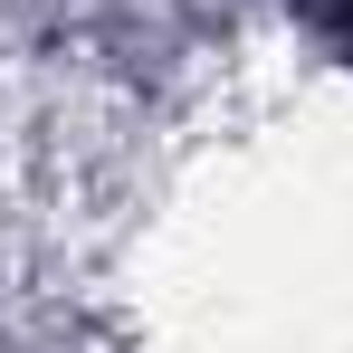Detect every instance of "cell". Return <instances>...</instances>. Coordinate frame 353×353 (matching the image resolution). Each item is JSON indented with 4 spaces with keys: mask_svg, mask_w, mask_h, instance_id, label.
Returning a JSON list of instances; mask_svg holds the SVG:
<instances>
[{
    "mask_svg": "<svg viewBox=\"0 0 353 353\" xmlns=\"http://www.w3.org/2000/svg\"><path fill=\"white\" fill-rule=\"evenodd\" d=\"M296 10H305V19H315L334 48H353V0H296Z\"/></svg>",
    "mask_w": 353,
    "mask_h": 353,
    "instance_id": "obj_1",
    "label": "cell"
}]
</instances>
